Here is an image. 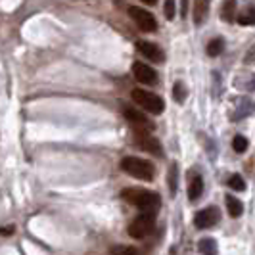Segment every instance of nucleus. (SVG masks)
Listing matches in <instances>:
<instances>
[{
  "label": "nucleus",
  "mask_w": 255,
  "mask_h": 255,
  "mask_svg": "<svg viewBox=\"0 0 255 255\" xmlns=\"http://www.w3.org/2000/svg\"><path fill=\"white\" fill-rule=\"evenodd\" d=\"M121 198L130 205H136L142 213L146 215H153L159 211V205H161V200L155 192H148L142 190V188H125L121 192Z\"/></svg>",
  "instance_id": "obj_1"
},
{
  "label": "nucleus",
  "mask_w": 255,
  "mask_h": 255,
  "mask_svg": "<svg viewBox=\"0 0 255 255\" xmlns=\"http://www.w3.org/2000/svg\"><path fill=\"white\" fill-rule=\"evenodd\" d=\"M121 169L134 177V179H140V180H152L153 179V165L150 161L146 159H140V157H125L121 161Z\"/></svg>",
  "instance_id": "obj_2"
},
{
  "label": "nucleus",
  "mask_w": 255,
  "mask_h": 255,
  "mask_svg": "<svg viewBox=\"0 0 255 255\" xmlns=\"http://www.w3.org/2000/svg\"><path fill=\"white\" fill-rule=\"evenodd\" d=\"M130 96H132V100L138 104L140 108H144L146 112H150L153 115L163 114V110H165L163 100L157 94H153V92H148V90H142V89H132Z\"/></svg>",
  "instance_id": "obj_3"
},
{
  "label": "nucleus",
  "mask_w": 255,
  "mask_h": 255,
  "mask_svg": "<svg viewBox=\"0 0 255 255\" xmlns=\"http://www.w3.org/2000/svg\"><path fill=\"white\" fill-rule=\"evenodd\" d=\"M130 17L134 19V23L138 25L140 31L144 33H153V31H157V21H155V17H153L152 13H148L146 10H142V8H136V6H132L130 10Z\"/></svg>",
  "instance_id": "obj_4"
},
{
  "label": "nucleus",
  "mask_w": 255,
  "mask_h": 255,
  "mask_svg": "<svg viewBox=\"0 0 255 255\" xmlns=\"http://www.w3.org/2000/svg\"><path fill=\"white\" fill-rule=\"evenodd\" d=\"M153 225H155L153 215H146V213H142L140 217H136L132 223H130V227H128V234H130L132 238H144V236H148V234L153 230Z\"/></svg>",
  "instance_id": "obj_5"
},
{
  "label": "nucleus",
  "mask_w": 255,
  "mask_h": 255,
  "mask_svg": "<svg viewBox=\"0 0 255 255\" xmlns=\"http://www.w3.org/2000/svg\"><path fill=\"white\" fill-rule=\"evenodd\" d=\"M134 140L140 146L142 150L153 153V155H161V144L157 142L155 136H152L148 130H134Z\"/></svg>",
  "instance_id": "obj_6"
},
{
  "label": "nucleus",
  "mask_w": 255,
  "mask_h": 255,
  "mask_svg": "<svg viewBox=\"0 0 255 255\" xmlns=\"http://www.w3.org/2000/svg\"><path fill=\"white\" fill-rule=\"evenodd\" d=\"M219 223V209L217 207H205L202 209L196 217H194V225L198 229H211Z\"/></svg>",
  "instance_id": "obj_7"
},
{
  "label": "nucleus",
  "mask_w": 255,
  "mask_h": 255,
  "mask_svg": "<svg viewBox=\"0 0 255 255\" xmlns=\"http://www.w3.org/2000/svg\"><path fill=\"white\" fill-rule=\"evenodd\" d=\"M123 114H125V119L130 123L132 130H153V125L148 121V117L142 115L140 112H136V110H132V108H125Z\"/></svg>",
  "instance_id": "obj_8"
},
{
  "label": "nucleus",
  "mask_w": 255,
  "mask_h": 255,
  "mask_svg": "<svg viewBox=\"0 0 255 255\" xmlns=\"http://www.w3.org/2000/svg\"><path fill=\"white\" fill-rule=\"evenodd\" d=\"M138 52H140L144 58H148L150 62H155V64H161L165 60V54L163 50L153 44V42H148V40H138Z\"/></svg>",
  "instance_id": "obj_9"
},
{
  "label": "nucleus",
  "mask_w": 255,
  "mask_h": 255,
  "mask_svg": "<svg viewBox=\"0 0 255 255\" xmlns=\"http://www.w3.org/2000/svg\"><path fill=\"white\" fill-rule=\"evenodd\" d=\"M132 75L136 77V81H140L144 85H153L157 81V73L153 71L152 67H148L146 64H140V62H136L132 65Z\"/></svg>",
  "instance_id": "obj_10"
},
{
  "label": "nucleus",
  "mask_w": 255,
  "mask_h": 255,
  "mask_svg": "<svg viewBox=\"0 0 255 255\" xmlns=\"http://www.w3.org/2000/svg\"><path fill=\"white\" fill-rule=\"evenodd\" d=\"M209 6H211V0H194V8H192V17H194V23L196 25H202L209 13Z\"/></svg>",
  "instance_id": "obj_11"
},
{
  "label": "nucleus",
  "mask_w": 255,
  "mask_h": 255,
  "mask_svg": "<svg viewBox=\"0 0 255 255\" xmlns=\"http://www.w3.org/2000/svg\"><path fill=\"white\" fill-rule=\"evenodd\" d=\"M204 194V180L200 175H190V184H188V198L192 202L200 200Z\"/></svg>",
  "instance_id": "obj_12"
},
{
  "label": "nucleus",
  "mask_w": 255,
  "mask_h": 255,
  "mask_svg": "<svg viewBox=\"0 0 255 255\" xmlns=\"http://www.w3.org/2000/svg\"><path fill=\"white\" fill-rule=\"evenodd\" d=\"M236 8H238V2L236 0H223V6H221V17L225 21L232 23L236 19Z\"/></svg>",
  "instance_id": "obj_13"
},
{
  "label": "nucleus",
  "mask_w": 255,
  "mask_h": 255,
  "mask_svg": "<svg viewBox=\"0 0 255 255\" xmlns=\"http://www.w3.org/2000/svg\"><path fill=\"white\" fill-rule=\"evenodd\" d=\"M227 209H229L230 217H240L244 211V205L240 204V200H236L234 196H227Z\"/></svg>",
  "instance_id": "obj_14"
},
{
  "label": "nucleus",
  "mask_w": 255,
  "mask_h": 255,
  "mask_svg": "<svg viewBox=\"0 0 255 255\" xmlns=\"http://www.w3.org/2000/svg\"><path fill=\"white\" fill-rule=\"evenodd\" d=\"M200 252L204 255H217V242L213 238H204L200 242Z\"/></svg>",
  "instance_id": "obj_15"
},
{
  "label": "nucleus",
  "mask_w": 255,
  "mask_h": 255,
  "mask_svg": "<svg viewBox=\"0 0 255 255\" xmlns=\"http://www.w3.org/2000/svg\"><path fill=\"white\" fill-rule=\"evenodd\" d=\"M236 19H238L240 25H255V8H248V10L240 13Z\"/></svg>",
  "instance_id": "obj_16"
},
{
  "label": "nucleus",
  "mask_w": 255,
  "mask_h": 255,
  "mask_svg": "<svg viewBox=\"0 0 255 255\" xmlns=\"http://www.w3.org/2000/svg\"><path fill=\"white\" fill-rule=\"evenodd\" d=\"M223 48H225V42H223V38H213L209 44H207V54L209 56H219L221 52H223Z\"/></svg>",
  "instance_id": "obj_17"
},
{
  "label": "nucleus",
  "mask_w": 255,
  "mask_h": 255,
  "mask_svg": "<svg viewBox=\"0 0 255 255\" xmlns=\"http://www.w3.org/2000/svg\"><path fill=\"white\" fill-rule=\"evenodd\" d=\"M232 148H234V152L244 153L246 150H248V138H246V136H242V134L234 136V140H232Z\"/></svg>",
  "instance_id": "obj_18"
},
{
  "label": "nucleus",
  "mask_w": 255,
  "mask_h": 255,
  "mask_svg": "<svg viewBox=\"0 0 255 255\" xmlns=\"http://www.w3.org/2000/svg\"><path fill=\"white\" fill-rule=\"evenodd\" d=\"M112 255H140L136 248H130V246H115L112 248Z\"/></svg>",
  "instance_id": "obj_19"
},
{
  "label": "nucleus",
  "mask_w": 255,
  "mask_h": 255,
  "mask_svg": "<svg viewBox=\"0 0 255 255\" xmlns=\"http://www.w3.org/2000/svg\"><path fill=\"white\" fill-rule=\"evenodd\" d=\"M229 186L232 188V190H238V192L246 190V182H244V179L240 177V175H232L229 180Z\"/></svg>",
  "instance_id": "obj_20"
},
{
  "label": "nucleus",
  "mask_w": 255,
  "mask_h": 255,
  "mask_svg": "<svg viewBox=\"0 0 255 255\" xmlns=\"http://www.w3.org/2000/svg\"><path fill=\"white\" fill-rule=\"evenodd\" d=\"M169 190L175 196V192H177V163H173L169 169Z\"/></svg>",
  "instance_id": "obj_21"
},
{
  "label": "nucleus",
  "mask_w": 255,
  "mask_h": 255,
  "mask_svg": "<svg viewBox=\"0 0 255 255\" xmlns=\"http://www.w3.org/2000/svg\"><path fill=\"white\" fill-rule=\"evenodd\" d=\"M173 98H175L177 102H182V100L186 98V89H184L182 83H177V85H175V89H173Z\"/></svg>",
  "instance_id": "obj_22"
},
{
  "label": "nucleus",
  "mask_w": 255,
  "mask_h": 255,
  "mask_svg": "<svg viewBox=\"0 0 255 255\" xmlns=\"http://www.w3.org/2000/svg\"><path fill=\"white\" fill-rule=\"evenodd\" d=\"M163 12H165V17L167 19H173L175 17V0H165V8H163Z\"/></svg>",
  "instance_id": "obj_23"
},
{
  "label": "nucleus",
  "mask_w": 255,
  "mask_h": 255,
  "mask_svg": "<svg viewBox=\"0 0 255 255\" xmlns=\"http://www.w3.org/2000/svg\"><path fill=\"white\" fill-rule=\"evenodd\" d=\"M186 12H188V0H180V15L186 17Z\"/></svg>",
  "instance_id": "obj_24"
},
{
  "label": "nucleus",
  "mask_w": 255,
  "mask_h": 255,
  "mask_svg": "<svg viewBox=\"0 0 255 255\" xmlns=\"http://www.w3.org/2000/svg\"><path fill=\"white\" fill-rule=\"evenodd\" d=\"M12 232H13V227H6V229H0V234H4V236L12 234Z\"/></svg>",
  "instance_id": "obj_25"
},
{
  "label": "nucleus",
  "mask_w": 255,
  "mask_h": 255,
  "mask_svg": "<svg viewBox=\"0 0 255 255\" xmlns=\"http://www.w3.org/2000/svg\"><path fill=\"white\" fill-rule=\"evenodd\" d=\"M142 2H144V4H148V6H153L157 0H142Z\"/></svg>",
  "instance_id": "obj_26"
}]
</instances>
